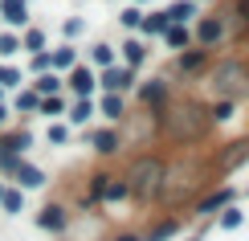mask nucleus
I'll list each match as a JSON object with an SVG mask.
<instances>
[{
  "mask_svg": "<svg viewBox=\"0 0 249 241\" xmlns=\"http://www.w3.org/2000/svg\"><path fill=\"white\" fill-rule=\"evenodd\" d=\"M168 25H172V20H168V13H151V17H143V20H139V29H143V33H163Z\"/></svg>",
  "mask_w": 249,
  "mask_h": 241,
  "instance_id": "obj_13",
  "label": "nucleus"
},
{
  "mask_svg": "<svg viewBox=\"0 0 249 241\" xmlns=\"http://www.w3.org/2000/svg\"><path fill=\"white\" fill-rule=\"evenodd\" d=\"M70 86H74V90L82 94V98H86V94L94 90V74H90L86 66H78V70H74V78H70Z\"/></svg>",
  "mask_w": 249,
  "mask_h": 241,
  "instance_id": "obj_10",
  "label": "nucleus"
},
{
  "mask_svg": "<svg viewBox=\"0 0 249 241\" xmlns=\"http://www.w3.org/2000/svg\"><path fill=\"white\" fill-rule=\"evenodd\" d=\"M102 114H107V119H119L123 114V98L119 94H107V98H102Z\"/></svg>",
  "mask_w": 249,
  "mask_h": 241,
  "instance_id": "obj_18",
  "label": "nucleus"
},
{
  "mask_svg": "<svg viewBox=\"0 0 249 241\" xmlns=\"http://www.w3.org/2000/svg\"><path fill=\"white\" fill-rule=\"evenodd\" d=\"M107 180H110L107 172H98L94 180H90V201H102V192H107Z\"/></svg>",
  "mask_w": 249,
  "mask_h": 241,
  "instance_id": "obj_20",
  "label": "nucleus"
},
{
  "mask_svg": "<svg viewBox=\"0 0 249 241\" xmlns=\"http://www.w3.org/2000/svg\"><path fill=\"white\" fill-rule=\"evenodd\" d=\"M188 17H196V0H176V4L168 8V20H172V25H184Z\"/></svg>",
  "mask_w": 249,
  "mask_h": 241,
  "instance_id": "obj_8",
  "label": "nucleus"
},
{
  "mask_svg": "<svg viewBox=\"0 0 249 241\" xmlns=\"http://www.w3.org/2000/svg\"><path fill=\"white\" fill-rule=\"evenodd\" d=\"M90 114H94V107H90V98H82V102H78V107H74V111H70V119H74V123H86V119H90Z\"/></svg>",
  "mask_w": 249,
  "mask_h": 241,
  "instance_id": "obj_22",
  "label": "nucleus"
},
{
  "mask_svg": "<svg viewBox=\"0 0 249 241\" xmlns=\"http://www.w3.org/2000/svg\"><path fill=\"white\" fill-rule=\"evenodd\" d=\"M241 160H249V139H237V143H229V151H221V160H216V164H221L225 172H229V167H237Z\"/></svg>",
  "mask_w": 249,
  "mask_h": 241,
  "instance_id": "obj_4",
  "label": "nucleus"
},
{
  "mask_svg": "<svg viewBox=\"0 0 249 241\" xmlns=\"http://www.w3.org/2000/svg\"><path fill=\"white\" fill-rule=\"evenodd\" d=\"M29 143H33V135H29V131H20V135H8V139L0 143V155H17V151H25Z\"/></svg>",
  "mask_w": 249,
  "mask_h": 241,
  "instance_id": "obj_9",
  "label": "nucleus"
},
{
  "mask_svg": "<svg viewBox=\"0 0 249 241\" xmlns=\"http://www.w3.org/2000/svg\"><path fill=\"white\" fill-rule=\"evenodd\" d=\"M17 82H20L17 70H0V86H17Z\"/></svg>",
  "mask_w": 249,
  "mask_h": 241,
  "instance_id": "obj_35",
  "label": "nucleus"
},
{
  "mask_svg": "<svg viewBox=\"0 0 249 241\" xmlns=\"http://www.w3.org/2000/svg\"><path fill=\"white\" fill-rule=\"evenodd\" d=\"M200 66H204V49H192L180 57V70H200Z\"/></svg>",
  "mask_w": 249,
  "mask_h": 241,
  "instance_id": "obj_19",
  "label": "nucleus"
},
{
  "mask_svg": "<svg viewBox=\"0 0 249 241\" xmlns=\"http://www.w3.org/2000/svg\"><path fill=\"white\" fill-rule=\"evenodd\" d=\"M74 66V49H57L53 54V70H70Z\"/></svg>",
  "mask_w": 249,
  "mask_h": 241,
  "instance_id": "obj_23",
  "label": "nucleus"
},
{
  "mask_svg": "<svg viewBox=\"0 0 249 241\" xmlns=\"http://www.w3.org/2000/svg\"><path fill=\"white\" fill-rule=\"evenodd\" d=\"M0 13H4V20H8V25H25V20H29L25 0H4V8H0Z\"/></svg>",
  "mask_w": 249,
  "mask_h": 241,
  "instance_id": "obj_7",
  "label": "nucleus"
},
{
  "mask_svg": "<svg viewBox=\"0 0 249 241\" xmlns=\"http://www.w3.org/2000/svg\"><path fill=\"white\" fill-rule=\"evenodd\" d=\"M119 241H139V237H119Z\"/></svg>",
  "mask_w": 249,
  "mask_h": 241,
  "instance_id": "obj_40",
  "label": "nucleus"
},
{
  "mask_svg": "<svg viewBox=\"0 0 249 241\" xmlns=\"http://www.w3.org/2000/svg\"><path fill=\"white\" fill-rule=\"evenodd\" d=\"M241 225V208H225L221 213V229H237Z\"/></svg>",
  "mask_w": 249,
  "mask_h": 241,
  "instance_id": "obj_24",
  "label": "nucleus"
},
{
  "mask_svg": "<svg viewBox=\"0 0 249 241\" xmlns=\"http://www.w3.org/2000/svg\"><path fill=\"white\" fill-rule=\"evenodd\" d=\"M17 45H20L17 37H0V54H4V57H8V54H17Z\"/></svg>",
  "mask_w": 249,
  "mask_h": 241,
  "instance_id": "obj_34",
  "label": "nucleus"
},
{
  "mask_svg": "<svg viewBox=\"0 0 249 241\" xmlns=\"http://www.w3.org/2000/svg\"><path fill=\"white\" fill-rule=\"evenodd\" d=\"M49 66H53V57H49V54H37V61H33V70H49Z\"/></svg>",
  "mask_w": 249,
  "mask_h": 241,
  "instance_id": "obj_38",
  "label": "nucleus"
},
{
  "mask_svg": "<svg viewBox=\"0 0 249 241\" xmlns=\"http://www.w3.org/2000/svg\"><path fill=\"white\" fill-rule=\"evenodd\" d=\"M245 82H249V70L241 66V61H221V66H216V74H213V90L221 94V98H233Z\"/></svg>",
  "mask_w": 249,
  "mask_h": 241,
  "instance_id": "obj_3",
  "label": "nucleus"
},
{
  "mask_svg": "<svg viewBox=\"0 0 249 241\" xmlns=\"http://www.w3.org/2000/svg\"><path fill=\"white\" fill-rule=\"evenodd\" d=\"M123 57H127V66H139V61L147 57V49H143L139 41H127V45H123Z\"/></svg>",
  "mask_w": 249,
  "mask_h": 241,
  "instance_id": "obj_17",
  "label": "nucleus"
},
{
  "mask_svg": "<svg viewBox=\"0 0 249 241\" xmlns=\"http://www.w3.org/2000/svg\"><path fill=\"white\" fill-rule=\"evenodd\" d=\"M209 123H213V119H209L200 107H192V102H188V107H176V111L163 114V127H168L172 139H196V135L209 127Z\"/></svg>",
  "mask_w": 249,
  "mask_h": 241,
  "instance_id": "obj_1",
  "label": "nucleus"
},
{
  "mask_svg": "<svg viewBox=\"0 0 249 241\" xmlns=\"http://www.w3.org/2000/svg\"><path fill=\"white\" fill-rule=\"evenodd\" d=\"M0 204H4L8 213H20V192H4V196H0Z\"/></svg>",
  "mask_w": 249,
  "mask_h": 241,
  "instance_id": "obj_30",
  "label": "nucleus"
},
{
  "mask_svg": "<svg viewBox=\"0 0 249 241\" xmlns=\"http://www.w3.org/2000/svg\"><path fill=\"white\" fill-rule=\"evenodd\" d=\"M143 102H163V86L160 82H147V86H143Z\"/></svg>",
  "mask_w": 249,
  "mask_h": 241,
  "instance_id": "obj_25",
  "label": "nucleus"
},
{
  "mask_svg": "<svg viewBox=\"0 0 249 241\" xmlns=\"http://www.w3.org/2000/svg\"><path fill=\"white\" fill-rule=\"evenodd\" d=\"M37 225H41V229H61V225H66V213H61V208H53V204H49L45 213L37 217Z\"/></svg>",
  "mask_w": 249,
  "mask_h": 241,
  "instance_id": "obj_14",
  "label": "nucleus"
},
{
  "mask_svg": "<svg viewBox=\"0 0 249 241\" xmlns=\"http://www.w3.org/2000/svg\"><path fill=\"white\" fill-rule=\"evenodd\" d=\"M13 176H17V180L20 184H25V188H41V184H45V176H41V167H33V164H13Z\"/></svg>",
  "mask_w": 249,
  "mask_h": 241,
  "instance_id": "obj_5",
  "label": "nucleus"
},
{
  "mask_svg": "<svg viewBox=\"0 0 249 241\" xmlns=\"http://www.w3.org/2000/svg\"><path fill=\"white\" fill-rule=\"evenodd\" d=\"M229 114H233V98H225L221 107H213V114H209V119H216V123H225V119H229Z\"/></svg>",
  "mask_w": 249,
  "mask_h": 241,
  "instance_id": "obj_26",
  "label": "nucleus"
},
{
  "mask_svg": "<svg viewBox=\"0 0 249 241\" xmlns=\"http://www.w3.org/2000/svg\"><path fill=\"white\" fill-rule=\"evenodd\" d=\"M57 90V74H41V82H37V94H53Z\"/></svg>",
  "mask_w": 249,
  "mask_h": 241,
  "instance_id": "obj_28",
  "label": "nucleus"
},
{
  "mask_svg": "<svg viewBox=\"0 0 249 241\" xmlns=\"http://www.w3.org/2000/svg\"><path fill=\"white\" fill-rule=\"evenodd\" d=\"M41 45H45V37H41V33H37V29H33V33H29V37H25V49H41Z\"/></svg>",
  "mask_w": 249,
  "mask_h": 241,
  "instance_id": "obj_36",
  "label": "nucleus"
},
{
  "mask_svg": "<svg viewBox=\"0 0 249 241\" xmlns=\"http://www.w3.org/2000/svg\"><path fill=\"white\" fill-rule=\"evenodd\" d=\"M163 37H168V45L172 49H184V45H188V25H168V29H163Z\"/></svg>",
  "mask_w": 249,
  "mask_h": 241,
  "instance_id": "obj_12",
  "label": "nucleus"
},
{
  "mask_svg": "<svg viewBox=\"0 0 249 241\" xmlns=\"http://www.w3.org/2000/svg\"><path fill=\"white\" fill-rule=\"evenodd\" d=\"M160 184H163V164H160V160H151V155L135 160V167L127 172V192L143 196V201H147L151 192H160Z\"/></svg>",
  "mask_w": 249,
  "mask_h": 241,
  "instance_id": "obj_2",
  "label": "nucleus"
},
{
  "mask_svg": "<svg viewBox=\"0 0 249 241\" xmlns=\"http://www.w3.org/2000/svg\"><path fill=\"white\" fill-rule=\"evenodd\" d=\"M94 148H98L102 155L119 151V135H115V131H98V135H94Z\"/></svg>",
  "mask_w": 249,
  "mask_h": 241,
  "instance_id": "obj_16",
  "label": "nucleus"
},
{
  "mask_svg": "<svg viewBox=\"0 0 249 241\" xmlns=\"http://www.w3.org/2000/svg\"><path fill=\"white\" fill-rule=\"evenodd\" d=\"M0 196H4V188H0Z\"/></svg>",
  "mask_w": 249,
  "mask_h": 241,
  "instance_id": "obj_42",
  "label": "nucleus"
},
{
  "mask_svg": "<svg viewBox=\"0 0 249 241\" xmlns=\"http://www.w3.org/2000/svg\"><path fill=\"white\" fill-rule=\"evenodd\" d=\"M37 107L45 111V114H61V98H57V94H53V98H41Z\"/></svg>",
  "mask_w": 249,
  "mask_h": 241,
  "instance_id": "obj_31",
  "label": "nucleus"
},
{
  "mask_svg": "<svg viewBox=\"0 0 249 241\" xmlns=\"http://www.w3.org/2000/svg\"><path fill=\"white\" fill-rule=\"evenodd\" d=\"M221 20H200V45H213V41H221Z\"/></svg>",
  "mask_w": 249,
  "mask_h": 241,
  "instance_id": "obj_15",
  "label": "nucleus"
},
{
  "mask_svg": "<svg viewBox=\"0 0 249 241\" xmlns=\"http://www.w3.org/2000/svg\"><path fill=\"white\" fill-rule=\"evenodd\" d=\"M139 20H143L139 8H127V13H123V25H127V29H139Z\"/></svg>",
  "mask_w": 249,
  "mask_h": 241,
  "instance_id": "obj_32",
  "label": "nucleus"
},
{
  "mask_svg": "<svg viewBox=\"0 0 249 241\" xmlns=\"http://www.w3.org/2000/svg\"><path fill=\"white\" fill-rule=\"evenodd\" d=\"M4 119H8V111H4V107H0V123H4Z\"/></svg>",
  "mask_w": 249,
  "mask_h": 241,
  "instance_id": "obj_39",
  "label": "nucleus"
},
{
  "mask_svg": "<svg viewBox=\"0 0 249 241\" xmlns=\"http://www.w3.org/2000/svg\"><path fill=\"white\" fill-rule=\"evenodd\" d=\"M102 86H107L110 94H119V90H127L131 86V70H107V74H102Z\"/></svg>",
  "mask_w": 249,
  "mask_h": 241,
  "instance_id": "obj_6",
  "label": "nucleus"
},
{
  "mask_svg": "<svg viewBox=\"0 0 249 241\" xmlns=\"http://www.w3.org/2000/svg\"><path fill=\"white\" fill-rule=\"evenodd\" d=\"M172 233H176V225H172V221H163V225H155V229H151V237H147V241H163V237H172Z\"/></svg>",
  "mask_w": 249,
  "mask_h": 241,
  "instance_id": "obj_29",
  "label": "nucleus"
},
{
  "mask_svg": "<svg viewBox=\"0 0 249 241\" xmlns=\"http://www.w3.org/2000/svg\"><path fill=\"white\" fill-rule=\"evenodd\" d=\"M229 196H233L229 188H221V192H213L209 201H200V204H196V213H200V217H204V213H216V208H225V204H229Z\"/></svg>",
  "mask_w": 249,
  "mask_h": 241,
  "instance_id": "obj_11",
  "label": "nucleus"
},
{
  "mask_svg": "<svg viewBox=\"0 0 249 241\" xmlns=\"http://www.w3.org/2000/svg\"><path fill=\"white\" fill-rule=\"evenodd\" d=\"M102 196H110V201L127 196V180H115V176H110V180H107V192H102Z\"/></svg>",
  "mask_w": 249,
  "mask_h": 241,
  "instance_id": "obj_21",
  "label": "nucleus"
},
{
  "mask_svg": "<svg viewBox=\"0 0 249 241\" xmlns=\"http://www.w3.org/2000/svg\"><path fill=\"white\" fill-rule=\"evenodd\" d=\"M49 143H66V127H49Z\"/></svg>",
  "mask_w": 249,
  "mask_h": 241,
  "instance_id": "obj_37",
  "label": "nucleus"
},
{
  "mask_svg": "<svg viewBox=\"0 0 249 241\" xmlns=\"http://www.w3.org/2000/svg\"><path fill=\"white\" fill-rule=\"evenodd\" d=\"M37 102H41V94H20V98H17V107H25V111H37Z\"/></svg>",
  "mask_w": 249,
  "mask_h": 241,
  "instance_id": "obj_33",
  "label": "nucleus"
},
{
  "mask_svg": "<svg viewBox=\"0 0 249 241\" xmlns=\"http://www.w3.org/2000/svg\"><path fill=\"white\" fill-rule=\"evenodd\" d=\"M94 61L98 66H110V61H115V49L110 45H94Z\"/></svg>",
  "mask_w": 249,
  "mask_h": 241,
  "instance_id": "obj_27",
  "label": "nucleus"
},
{
  "mask_svg": "<svg viewBox=\"0 0 249 241\" xmlns=\"http://www.w3.org/2000/svg\"><path fill=\"white\" fill-rule=\"evenodd\" d=\"M139 4H147V0H139Z\"/></svg>",
  "mask_w": 249,
  "mask_h": 241,
  "instance_id": "obj_41",
  "label": "nucleus"
}]
</instances>
